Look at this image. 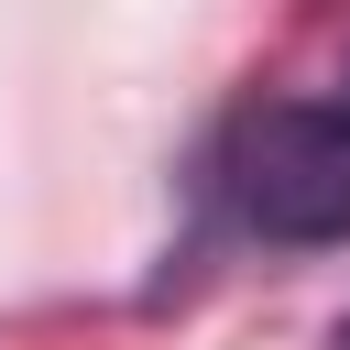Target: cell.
Masks as SVG:
<instances>
[{"instance_id":"2","label":"cell","mask_w":350,"mask_h":350,"mask_svg":"<svg viewBox=\"0 0 350 350\" xmlns=\"http://www.w3.org/2000/svg\"><path fill=\"white\" fill-rule=\"evenodd\" d=\"M328 350H350V317H339V339H328Z\"/></svg>"},{"instance_id":"1","label":"cell","mask_w":350,"mask_h":350,"mask_svg":"<svg viewBox=\"0 0 350 350\" xmlns=\"http://www.w3.org/2000/svg\"><path fill=\"white\" fill-rule=\"evenodd\" d=\"M219 186H230V219L252 241H284V252L350 241V98L252 109L219 153Z\"/></svg>"}]
</instances>
